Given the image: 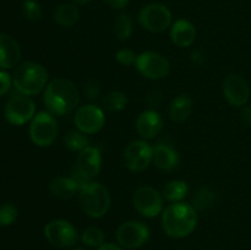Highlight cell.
I'll return each instance as SVG.
<instances>
[{
  "instance_id": "8992f818",
  "label": "cell",
  "mask_w": 251,
  "mask_h": 250,
  "mask_svg": "<svg viewBox=\"0 0 251 250\" xmlns=\"http://www.w3.org/2000/svg\"><path fill=\"white\" fill-rule=\"evenodd\" d=\"M58 135V122L50 112H39L29 125V137L39 147H48L55 141Z\"/></svg>"
},
{
  "instance_id": "f546056e",
  "label": "cell",
  "mask_w": 251,
  "mask_h": 250,
  "mask_svg": "<svg viewBox=\"0 0 251 250\" xmlns=\"http://www.w3.org/2000/svg\"><path fill=\"white\" fill-rule=\"evenodd\" d=\"M17 218V208L11 203L0 206V227L11 225Z\"/></svg>"
},
{
  "instance_id": "836d02e7",
  "label": "cell",
  "mask_w": 251,
  "mask_h": 250,
  "mask_svg": "<svg viewBox=\"0 0 251 250\" xmlns=\"http://www.w3.org/2000/svg\"><path fill=\"white\" fill-rule=\"evenodd\" d=\"M162 102V96L158 91H152L149 96H147V103L150 107H158Z\"/></svg>"
},
{
  "instance_id": "f1b7e54d",
  "label": "cell",
  "mask_w": 251,
  "mask_h": 250,
  "mask_svg": "<svg viewBox=\"0 0 251 250\" xmlns=\"http://www.w3.org/2000/svg\"><path fill=\"white\" fill-rule=\"evenodd\" d=\"M22 12L25 17L31 21L42 19V7L37 0H25L22 2Z\"/></svg>"
},
{
  "instance_id": "4fadbf2b",
  "label": "cell",
  "mask_w": 251,
  "mask_h": 250,
  "mask_svg": "<svg viewBox=\"0 0 251 250\" xmlns=\"http://www.w3.org/2000/svg\"><path fill=\"white\" fill-rule=\"evenodd\" d=\"M44 237L56 248H69L75 245L77 240V230L65 220H54L44 227Z\"/></svg>"
},
{
  "instance_id": "5bb4252c",
  "label": "cell",
  "mask_w": 251,
  "mask_h": 250,
  "mask_svg": "<svg viewBox=\"0 0 251 250\" xmlns=\"http://www.w3.org/2000/svg\"><path fill=\"white\" fill-rule=\"evenodd\" d=\"M78 131L92 135L100 131L105 124L104 112L95 104H86L78 108L74 117Z\"/></svg>"
},
{
  "instance_id": "74e56055",
  "label": "cell",
  "mask_w": 251,
  "mask_h": 250,
  "mask_svg": "<svg viewBox=\"0 0 251 250\" xmlns=\"http://www.w3.org/2000/svg\"><path fill=\"white\" fill-rule=\"evenodd\" d=\"M71 1L76 5H86V4H88L91 0H71Z\"/></svg>"
},
{
  "instance_id": "8d00e7d4",
  "label": "cell",
  "mask_w": 251,
  "mask_h": 250,
  "mask_svg": "<svg viewBox=\"0 0 251 250\" xmlns=\"http://www.w3.org/2000/svg\"><path fill=\"white\" fill-rule=\"evenodd\" d=\"M98 250H124V248L114 244V243H104V244L98 248Z\"/></svg>"
},
{
  "instance_id": "e575fe53",
  "label": "cell",
  "mask_w": 251,
  "mask_h": 250,
  "mask_svg": "<svg viewBox=\"0 0 251 250\" xmlns=\"http://www.w3.org/2000/svg\"><path fill=\"white\" fill-rule=\"evenodd\" d=\"M110 7L113 9H117V10H122L129 4V0H104Z\"/></svg>"
},
{
  "instance_id": "cb8c5ba5",
  "label": "cell",
  "mask_w": 251,
  "mask_h": 250,
  "mask_svg": "<svg viewBox=\"0 0 251 250\" xmlns=\"http://www.w3.org/2000/svg\"><path fill=\"white\" fill-rule=\"evenodd\" d=\"M127 97L125 93L119 92V91H110L105 93L102 98L103 107L110 112H119L126 107Z\"/></svg>"
},
{
  "instance_id": "8fae6325",
  "label": "cell",
  "mask_w": 251,
  "mask_h": 250,
  "mask_svg": "<svg viewBox=\"0 0 251 250\" xmlns=\"http://www.w3.org/2000/svg\"><path fill=\"white\" fill-rule=\"evenodd\" d=\"M36 105L29 96L14 95L5 107V118L12 125H24L34 118Z\"/></svg>"
},
{
  "instance_id": "ffe728a7",
  "label": "cell",
  "mask_w": 251,
  "mask_h": 250,
  "mask_svg": "<svg viewBox=\"0 0 251 250\" xmlns=\"http://www.w3.org/2000/svg\"><path fill=\"white\" fill-rule=\"evenodd\" d=\"M193 113V100L188 95H179L169 105V117L173 122L183 123Z\"/></svg>"
},
{
  "instance_id": "603a6c76",
  "label": "cell",
  "mask_w": 251,
  "mask_h": 250,
  "mask_svg": "<svg viewBox=\"0 0 251 250\" xmlns=\"http://www.w3.org/2000/svg\"><path fill=\"white\" fill-rule=\"evenodd\" d=\"M188 193V184L183 180H172L164 186L163 198L171 202H180Z\"/></svg>"
},
{
  "instance_id": "277c9868",
  "label": "cell",
  "mask_w": 251,
  "mask_h": 250,
  "mask_svg": "<svg viewBox=\"0 0 251 250\" xmlns=\"http://www.w3.org/2000/svg\"><path fill=\"white\" fill-rule=\"evenodd\" d=\"M80 203L91 218H100L110 207V195L103 184L91 181L80 189Z\"/></svg>"
},
{
  "instance_id": "9a60e30c",
  "label": "cell",
  "mask_w": 251,
  "mask_h": 250,
  "mask_svg": "<svg viewBox=\"0 0 251 250\" xmlns=\"http://www.w3.org/2000/svg\"><path fill=\"white\" fill-rule=\"evenodd\" d=\"M223 93L229 104L243 107L250 98V87L242 76L232 74L223 82Z\"/></svg>"
},
{
  "instance_id": "4316f807",
  "label": "cell",
  "mask_w": 251,
  "mask_h": 250,
  "mask_svg": "<svg viewBox=\"0 0 251 250\" xmlns=\"http://www.w3.org/2000/svg\"><path fill=\"white\" fill-rule=\"evenodd\" d=\"M114 34L120 41H126L132 34V21L129 15L120 14L114 22Z\"/></svg>"
},
{
  "instance_id": "83f0119b",
  "label": "cell",
  "mask_w": 251,
  "mask_h": 250,
  "mask_svg": "<svg viewBox=\"0 0 251 250\" xmlns=\"http://www.w3.org/2000/svg\"><path fill=\"white\" fill-rule=\"evenodd\" d=\"M81 240L87 247L100 248L104 244V233L98 227H88L81 234Z\"/></svg>"
},
{
  "instance_id": "4dcf8cb0",
  "label": "cell",
  "mask_w": 251,
  "mask_h": 250,
  "mask_svg": "<svg viewBox=\"0 0 251 250\" xmlns=\"http://www.w3.org/2000/svg\"><path fill=\"white\" fill-rule=\"evenodd\" d=\"M136 58L137 55H135V53L132 50L127 48H123L120 50L117 51L115 54V59L119 64L125 66H130V65H135L136 63Z\"/></svg>"
},
{
  "instance_id": "d4e9b609",
  "label": "cell",
  "mask_w": 251,
  "mask_h": 250,
  "mask_svg": "<svg viewBox=\"0 0 251 250\" xmlns=\"http://www.w3.org/2000/svg\"><path fill=\"white\" fill-rule=\"evenodd\" d=\"M217 202V195L207 188H202L194 196V207L198 211H206Z\"/></svg>"
},
{
  "instance_id": "30bf717a",
  "label": "cell",
  "mask_w": 251,
  "mask_h": 250,
  "mask_svg": "<svg viewBox=\"0 0 251 250\" xmlns=\"http://www.w3.org/2000/svg\"><path fill=\"white\" fill-rule=\"evenodd\" d=\"M135 208L140 215L153 218L163 211V196L152 186H141L134 193L132 198Z\"/></svg>"
},
{
  "instance_id": "f35d334b",
  "label": "cell",
  "mask_w": 251,
  "mask_h": 250,
  "mask_svg": "<svg viewBox=\"0 0 251 250\" xmlns=\"http://www.w3.org/2000/svg\"><path fill=\"white\" fill-rule=\"evenodd\" d=\"M74 250H86V249H83V248H76V249H74Z\"/></svg>"
},
{
  "instance_id": "e0dca14e",
  "label": "cell",
  "mask_w": 251,
  "mask_h": 250,
  "mask_svg": "<svg viewBox=\"0 0 251 250\" xmlns=\"http://www.w3.org/2000/svg\"><path fill=\"white\" fill-rule=\"evenodd\" d=\"M21 49L14 37L7 33H0V68L11 69L19 64Z\"/></svg>"
},
{
  "instance_id": "484cf974",
  "label": "cell",
  "mask_w": 251,
  "mask_h": 250,
  "mask_svg": "<svg viewBox=\"0 0 251 250\" xmlns=\"http://www.w3.org/2000/svg\"><path fill=\"white\" fill-rule=\"evenodd\" d=\"M64 145L73 152H81L88 147V139L81 131H70L64 137Z\"/></svg>"
},
{
  "instance_id": "44dd1931",
  "label": "cell",
  "mask_w": 251,
  "mask_h": 250,
  "mask_svg": "<svg viewBox=\"0 0 251 250\" xmlns=\"http://www.w3.org/2000/svg\"><path fill=\"white\" fill-rule=\"evenodd\" d=\"M49 191L59 199H70L80 191V185L71 176H59L49 183Z\"/></svg>"
},
{
  "instance_id": "9c48e42d",
  "label": "cell",
  "mask_w": 251,
  "mask_h": 250,
  "mask_svg": "<svg viewBox=\"0 0 251 250\" xmlns=\"http://www.w3.org/2000/svg\"><path fill=\"white\" fill-rule=\"evenodd\" d=\"M137 71L150 80H161L166 77L171 70L169 61L157 51H144L139 54L135 63Z\"/></svg>"
},
{
  "instance_id": "7a4b0ae2",
  "label": "cell",
  "mask_w": 251,
  "mask_h": 250,
  "mask_svg": "<svg viewBox=\"0 0 251 250\" xmlns=\"http://www.w3.org/2000/svg\"><path fill=\"white\" fill-rule=\"evenodd\" d=\"M198 213L194 206L185 202H174L162 213V228L167 235L181 239L195 230Z\"/></svg>"
},
{
  "instance_id": "3957f363",
  "label": "cell",
  "mask_w": 251,
  "mask_h": 250,
  "mask_svg": "<svg viewBox=\"0 0 251 250\" xmlns=\"http://www.w3.org/2000/svg\"><path fill=\"white\" fill-rule=\"evenodd\" d=\"M14 86L20 93L26 96L38 95L47 85L48 73L43 65L34 61L20 64L14 73Z\"/></svg>"
},
{
  "instance_id": "d6a6232c",
  "label": "cell",
  "mask_w": 251,
  "mask_h": 250,
  "mask_svg": "<svg viewBox=\"0 0 251 250\" xmlns=\"http://www.w3.org/2000/svg\"><path fill=\"white\" fill-rule=\"evenodd\" d=\"M11 76L6 73V71L0 70V96L5 95L7 91L11 87Z\"/></svg>"
},
{
  "instance_id": "52a82bcc",
  "label": "cell",
  "mask_w": 251,
  "mask_h": 250,
  "mask_svg": "<svg viewBox=\"0 0 251 250\" xmlns=\"http://www.w3.org/2000/svg\"><path fill=\"white\" fill-rule=\"evenodd\" d=\"M139 22L147 31L159 33L172 26V12L166 5L152 2L140 10Z\"/></svg>"
},
{
  "instance_id": "1f68e13d",
  "label": "cell",
  "mask_w": 251,
  "mask_h": 250,
  "mask_svg": "<svg viewBox=\"0 0 251 250\" xmlns=\"http://www.w3.org/2000/svg\"><path fill=\"white\" fill-rule=\"evenodd\" d=\"M100 93V86L95 81H90L85 85V95L88 100H97Z\"/></svg>"
},
{
  "instance_id": "ba28073f",
  "label": "cell",
  "mask_w": 251,
  "mask_h": 250,
  "mask_svg": "<svg viewBox=\"0 0 251 250\" xmlns=\"http://www.w3.org/2000/svg\"><path fill=\"white\" fill-rule=\"evenodd\" d=\"M117 240L124 249H139L150 239V228L140 221H127L117 229Z\"/></svg>"
},
{
  "instance_id": "d590c367",
  "label": "cell",
  "mask_w": 251,
  "mask_h": 250,
  "mask_svg": "<svg viewBox=\"0 0 251 250\" xmlns=\"http://www.w3.org/2000/svg\"><path fill=\"white\" fill-rule=\"evenodd\" d=\"M242 119L245 124L251 126V107H244L242 110Z\"/></svg>"
},
{
  "instance_id": "5b68a950",
  "label": "cell",
  "mask_w": 251,
  "mask_h": 250,
  "mask_svg": "<svg viewBox=\"0 0 251 250\" xmlns=\"http://www.w3.org/2000/svg\"><path fill=\"white\" fill-rule=\"evenodd\" d=\"M102 167V154L97 147L88 146L78 153L75 164L71 169V178L80 185V189L86 184L93 181L98 175Z\"/></svg>"
},
{
  "instance_id": "7402d4cb",
  "label": "cell",
  "mask_w": 251,
  "mask_h": 250,
  "mask_svg": "<svg viewBox=\"0 0 251 250\" xmlns=\"http://www.w3.org/2000/svg\"><path fill=\"white\" fill-rule=\"evenodd\" d=\"M80 19V10L76 4H61L54 12V20L61 27H71Z\"/></svg>"
},
{
  "instance_id": "d6986e66",
  "label": "cell",
  "mask_w": 251,
  "mask_h": 250,
  "mask_svg": "<svg viewBox=\"0 0 251 250\" xmlns=\"http://www.w3.org/2000/svg\"><path fill=\"white\" fill-rule=\"evenodd\" d=\"M153 162L162 171H173L179 164V154L167 144H157L153 147Z\"/></svg>"
},
{
  "instance_id": "2e32d148",
  "label": "cell",
  "mask_w": 251,
  "mask_h": 250,
  "mask_svg": "<svg viewBox=\"0 0 251 250\" xmlns=\"http://www.w3.org/2000/svg\"><path fill=\"white\" fill-rule=\"evenodd\" d=\"M163 129V119L161 114L153 109L144 110L137 117L136 130L144 139H154Z\"/></svg>"
},
{
  "instance_id": "ac0fdd59",
  "label": "cell",
  "mask_w": 251,
  "mask_h": 250,
  "mask_svg": "<svg viewBox=\"0 0 251 250\" xmlns=\"http://www.w3.org/2000/svg\"><path fill=\"white\" fill-rule=\"evenodd\" d=\"M171 38L178 47L191 46L196 38L195 26L185 19L176 20L174 24H172Z\"/></svg>"
},
{
  "instance_id": "6da1fadb",
  "label": "cell",
  "mask_w": 251,
  "mask_h": 250,
  "mask_svg": "<svg viewBox=\"0 0 251 250\" xmlns=\"http://www.w3.org/2000/svg\"><path fill=\"white\" fill-rule=\"evenodd\" d=\"M44 104L54 115L70 114L80 103V92L75 83L66 78L50 81L44 91Z\"/></svg>"
},
{
  "instance_id": "7c38bea8",
  "label": "cell",
  "mask_w": 251,
  "mask_h": 250,
  "mask_svg": "<svg viewBox=\"0 0 251 250\" xmlns=\"http://www.w3.org/2000/svg\"><path fill=\"white\" fill-rule=\"evenodd\" d=\"M124 161L131 172H144L153 161V147L144 140H134L124 150Z\"/></svg>"
}]
</instances>
